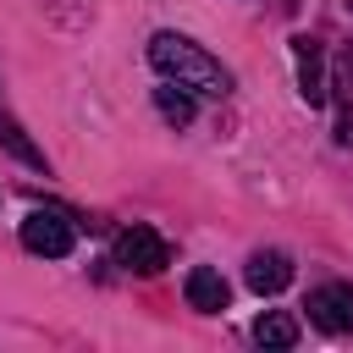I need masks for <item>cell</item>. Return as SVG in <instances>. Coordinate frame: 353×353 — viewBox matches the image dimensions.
I'll return each instance as SVG.
<instances>
[{
	"mask_svg": "<svg viewBox=\"0 0 353 353\" xmlns=\"http://www.w3.org/2000/svg\"><path fill=\"white\" fill-rule=\"evenodd\" d=\"M149 61H154V72L160 77H171V83H182V88H193V94H232V72L204 50V44H193V39H182V33H154L149 39Z\"/></svg>",
	"mask_w": 353,
	"mask_h": 353,
	"instance_id": "1",
	"label": "cell"
},
{
	"mask_svg": "<svg viewBox=\"0 0 353 353\" xmlns=\"http://www.w3.org/2000/svg\"><path fill=\"white\" fill-rule=\"evenodd\" d=\"M72 243H77V232H72V221H66L61 210H28V215H22V248H28V254L66 259Z\"/></svg>",
	"mask_w": 353,
	"mask_h": 353,
	"instance_id": "2",
	"label": "cell"
},
{
	"mask_svg": "<svg viewBox=\"0 0 353 353\" xmlns=\"http://www.w3.org/2000/svg\"><path fill=\"white\" fill-rule=\"evenodd\" d=\"M116 265L132 270V276H160L171 265V248H165V237L154 226H127L116 237Z\"/></svg>",
	"mask_w": 353,
	"mask_h": 353,
	"instance_id": "3",
	"label": "cell"
},
{
	"mask_svg": "<svg viewBox=\"0 0 353 353\" xmlns=\"http://www.w3.org/2000/svg\"><path fill=\"white\" fill-rule=\"evenodd\" d=\"M303 309H309V320H314L320 331H331V336H347V331H353V287H347V281L314 287Z\"/></svg>",
	"mask_w": 353,
	"mask_h": 353,
	"instance_id": "4",
	"label": "cell"
},
{
	"mask_svg": "<svg viewBox=\"0 0 353 353\" xmlns=\"http://www.w3.org/2000/svg\"><path fill=\"white\" fill-rule=\"evenodd\" d=\"M292 61H298V94L309 110H320L331 99V83H325V55L314 39H292Z\"/></svg>",
	"mask_w": 353,
	"mask_h": 353,
	"instance_id": "5",
	"label": "cell"
},
{
	"mask_svg": "<svg viewBox=\"0 0 353 353\" xmlns=\"http://www.w3.org/2000/svg\"><path fill=\"white\" fill-rule=\"evenodd\" d=\"M182 292H188V303H193L199 314H221V309L232 303V287H226V276H221L215 265H193L188 281H182Z\"/></svg>",
	"mask_w": 353,
	"mask_h": 353,
	"instance_id": "6",
	"label": "cell"
},
{
	"mask_svg": "<svg viewBox=\"0 0 353 353\" xmlns=\"http://www.w3.org/2000/svg\"><path fill=\"white\" fill-rule=\"evenodd\" d=\"M243 281L259 292V298H270V292H281L287 281H292V259L281 254V248H259L254 259H248V270H243Z\"/></svg>",
	"mask_w": 353,
	"mask_h": 353,
	"instance_id": "7",
	"label": "cell"
},
{
	"mask_svg": "<svg viewBox=\"0 0 353 353\" xmlns=\"http://www.w3.org/2000/svg\"><path fill=\"white\" fill-rule=\"evenodd\" d=\"M254 342H259V347H292V342H298V320L281 314V309H270V314L254 320Z\"/></svg>",
	"mask_w": 353,
	"mask_h": 353,
	"instance_id": "8",
	"label": "cell"
},
{
	"mask_svg": "<svg viewBox=\"0 0 353 353\" xmlns=\"http://www.w3.org/2000/svg\"><path fill=\"white\" fill-rule=\"evenodd\" d=\"M154 105H160V116H165L171 127H188V121H193V94H188L182 83H171V77H165V88H154Z\"/></svg>",
	"mask_w": 353,
	"mask_h": 353,
	"instance_id": "9",
	"label": "cell"
},
{
	"mask_svg": "<svg viewBox=\"0 0 353 353\" xmlns=\"http://www.w3.org/2000/svg\"><path fill=\"white\" fill-rule=\"evenodd\" d=\"M0 143H6V149H11V154H17L22 165L44 171V149H33V143H28V132H22V127H17L11 116H0Z\"/></svg>",
	"mask_w": 353,
	"mask_h": 353,
	"instance_id": "10",
	"label": "cell"
},
{
	"mask_svg": "<svg viewBox=\"0 0 353 353\" xmlns=\"http://www.w3.org/2000/svg\"><path fill=\"white\" fill-rule=\"evenodd\" d=\"M336 143H353V110H342V121H336Z\"/></svg>",
	"mask_w": 353,
	"mask_h": 353,
	"instance_id": "11",
	"label": "cell"
},
{
	"mask_svg": "<svg viewBox=\"0 0 353 353\" xmlns=\"http://www.w3.org/2000/svg\"><path fill=\"white\" fill-rule=\"evenodd\" d=\"M347 6H353V0H347Z\"/></svg>",
	"mask_w": 353,
	"mask_h": 353,
	"instance_id": "12",
	"label": "cell"
}]
</instances>
